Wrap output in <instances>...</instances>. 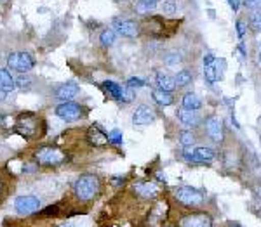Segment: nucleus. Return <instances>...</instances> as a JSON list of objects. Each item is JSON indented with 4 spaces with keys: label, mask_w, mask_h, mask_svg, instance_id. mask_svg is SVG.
<instances>
[{
    "label": "nucleus",
    "mask_w": 261,
    "mask_h": 227,
    "mask_svg": "<svg viewBox=\"0 0 261 227\" xmlns=\"http://www.w3.org/2000/svg\"><path fill=\"white\" fill-rule=\"evenodd\" d=\"M56 212H58V207H47L44 212V215H54Z\"/></svg>",
    "instance_id": "obj_36"
},
{
    "label": "nucleus",
    "mask_w": 261,
    "mask_h": 227,
    "mask_svg": "<svg viewBox=\"0 0 261 227\" xmlns=\"http://www.w3.org/2000/svg\"><path fill=\"white\" fill-rule=\"evenodd\" d=\"M155 121V111L146 104H141V106L136 108L133 115V123L136 127H145V125H150Z\"/></svg>",
    "instance_id": "obj_8"
},
{
    "label": "nucleus",
    "mask_w": 261,
    "mask_h": 227,
    "mask_svg": "<svg viewBox=\"0 0 261 227\" xmlns=\"http://www.w3.org/2000/svg\"><path fill=\"white\" fill-rule=\"evenodd\" d=\"M204 77H205V80H207L209 83H214L218 78H221V73L218 71L216 61L211 62V64H205L204 66Z\"/></svg>",
    "instance_id": "obj_22"
},
{
    "label": "nucleus",
    "mask_w": 261,
    "mask_h": 227,
    "mask_svg": "<svg viewBox=\"0 0 261 227\" xmlns=\"http://www.w3.org/2000/svg\"><path fill=\"white\" fill-rule=\"evenodd\" d=\"M99 42L105 45V47H110V45L115 44V30H105L99 35Z\"/></svg>",
    "instance_id": "obj_24"
},
{
    "label": "nucleus",
    "mask_w": 261,
    "mask_h": 227,
    "mask_svg": "<svg viewBox=\"0 0 261 227\" xmlns=\"http://www.w3.org/2000/svg\"><path fill=\"white\" fill-rule=\"evenodd\" d=\"M228 4L233 11H239V7H241V0H228Z\"/></svg>",
    "instance_id": "obj_35"
},
{
    "label": "nucleus",
    "mask_w": 261,
    "mask_h": 227,
    "mask_svg": "<svg viewBox=\"0 0 261 227\" xmlns=\"http://www.w3.org/2000/svg\"><path fill=\"white\" fill-rule=\"evenodd\" d=\"M87 141H89L92 146H96V148L110 142L107 134H105L99 127H96V125H92V127H89V130H87Z\"/></svg>",
    "instance_id": "obj_15"
},
{
    "label": "nucleus",
    "mask_w": 261,
    "mask_h": 227,
    "mask_svg": "<svg viewBox=\"0 0 261 227\" xmlns=\"http://www.w3.org/2000/svg\"><path fill=\"white\" fill-rule=\"evenodd\" d=\"M16 89V80L12 78V75L7 70L0 68V90L2 92H12Z\"/></svg>",
    "instance_id": "obj_17"
},
{
    "label": "nucleus",
    "mask_w": 261,
    "mask_h": 227,
    "mask_svg": "<svg viewBox=\"0 0 261 227\" xmlns=\"http://www.w3.org/2000/svg\"><path fill=\"white\" fill-rule=\"evenodd\" d=\"M7 66L11 70L18 71V73H28L35 66V59L32 57V54L28 52H11L7 56Z\"/></svg>",
    "instance_id": "obj_4"
},
{
    "label": "nucleus",
    "mask_w": 261,
    "mask_h": 227,
    "mask_svg": "<svg viewBox=\"0 0 261 227\" xmlns=\"http://www.w3.org/2000/svg\"><path fill=\"white\" fill-rule=\"evenodd\" d=\"M151 98L155 99L157 104H161V106H171V104L174 103V98H172L171 92L162 90V89H155L151 92Z\"/></svg>",
    "instance_id": "obj_18"
},
{
    "label": "nucleus",
    "mask_w": 261,
    "mask_h": 227,
    "mask_svg": "<svg viewBox=\"0 0 261 227\" xmlns=\"http://www.w3.org/2000/svg\"><path fill=\"white\" fill-rule=\"evenodd\" d=\"M178 120L181 121V125H185V127H188V128H193L200 123L199 113L192 111V109H185V108L178 109Z\"/></svg>",
    "instance_id": "obj_13"
},
{
    "label": "nucleus",
    "mask_w": 261,
    "mask_h": 227,
    "mask_svg": "<svg viewBox=\"0 0 261 227\" xmlns=\"http://www.w3.org/2000/svg\"><path fill=\"white\" fill-rule=\"evenodd\" d=\"M54 94H56V98L61 99V101H70L79 94V85L75 82H66V83H63V85L58 87Z\"/></svg>",
    "instance_id": "obj_14"
},
{
    "label": "nucleus",
    "mask_w": 261,
    "mask_h": 227,
    "mask_svg": "<svg viewBox=\"0 0 261 227\" xmlns=\"http://www.w3.org/2000/svg\"><path fill=\"white\" fill-rule=\"evenodd\" d=\"M258 62L261 64V49H259V52H258Z\"/></svg>",
    "instance_id": "obj_41"
},
{
    "label": "nucleus",
    "mask_w": 261,
    "mask_h": 227,
    "mask_svg": "<svg viewBox=\"0 0 261 227\" xmlns=\"http://www.w3.org/2000/svg\"><path fill=\"white\" fill-rule=\"evenodd\" d=\"M157 85H159V89L171 92L172 89H176V78L169 77V75L159 73L157 75Z\"/></svg>",
    "instance_id": "obj_21"
},
{
    "label": "nucleus",
    "mask_w": 261,
    "mask_h": 227,
    "mask_svg": "<svg viewBox=\"0 0 261 227\" xmlns=\"http://www.w3.org/2000/svg\"><path fill=\"white\" fill-rule=\"evenodd\" d=\"M179 227H213V220L207 213H190L181 218Z\"/></svg>",
    "instance_id": "obj_10"
},
{
    "label": "nucleus",
    "mask_w": 261,
    "mask_h": 227,
    "mask_svg": "<svg viewBox=\"0 0 261 227\" xmlns=\"http://www.w3.org/2000/svg\"><path fill=\"white\" fill-rule=\"evenodd\" d=\"M185 154L187 158H190L192 161H200V163H205V161H211V159L216 158V153L214 149L211 148H195V149H185Z\"/></svg>",
    "instance_id": "obj_12"
},
{
    "label": "nucleus",
    "mask_w": 261,
    "mask_h": 227,
    "mask_svg": "<svg viewBox=\"0 0 261 227\" xmlns=\"http://www.w3.org/2000/svg\"><path fill=\"white\" fill-rule=\"evenodd\" d=\"M192 80H193V75L190 70H181V71H178V75H176V87L190 85Z\"/></svg>",
    "instance_id": "obj_23"
},
{
    "label": "nucleus",
    "mask_w": 261,
    "mask_h": 227,
    "mask_svg": "<svg viewBox=\"0 0 261 227\" xmlns=\"http://www.w3.org/2000/svg\"><path fill=\"white\" fill-rule=\"evenodd\" d=\"M4 99H6V92L0 90V101H4Z\"/></svg>",
    "instance_id": "obj_40"
},
{
    "label": "nucleus",
    "mask_w": 261,
    "mask_h": 227,
    "mask_svg": "<svg viewBox=\"0 0 261 227\" xmlns=\"http://www.w3.org/2000/svg\"><path fill=\"white\" fill-rule=\"evenodd\" d=\"M113 30H117V33L122 37L133 39V37H136L140 33V26L133 19H115L113 21Z\"/></svg>",
    "instance_id": "obj_9"
},
{
    "label": "nucleus",
    "mask_w": 261,
    "mask_h": 227,
    "mask_svg": "<svg viewBox=\"0 0 261 227\" xmlns=\"http://www.w3.org/2000/svg\"><path fill=\"white\" fill-rule=\"evenodd\" d=\"M30 83H32V80L28 77H19L18 80H16V89L28 90V89H30Z\"/></svg>",
    "instance_id": "obj_29"
},
{
    "label": "nucleus",
    "mask_w": 261,
    "mask_h": 227,
    "mask_svg": "<svg viewBox=\"0 0 261 227\" xmlns=\"http://www.w3.org/2000/svg\"><path fill=\"white\" fill-rule=\"evenodd\" d=\"M56 116L63 121H77L82 116V108L77 103L63 101L60 106H56Z\"/></svg>",
    "instance_id": "obj_7"
},
{
    "label": "nucleus",
    "mask_w": 261,
    "mask_h": 227,
    "mask_svg": "<svg viewBox=\"0 0 261 227\" xmlns=\"http://www.w3.org/2000/svg\"><path fill=\"white\" fill-rule=\"evenodd\" d=\"M254 194H256V198H258V200L261 201V186H258L254 189Z\"/></svg>",
    "instance_id": "obj_39"
},
{
    "label": "nucleus",
    "mask_w": 261,
    "mask_h": 227,
    "mask_svg": "<svg viewBox=\"0 0 261 227\" xmlns=\"http://www.w3.org/2000/svg\"><path fill=\"white\" fill-rule=\"evenodd\" d=\"M112 184H113V186H120V184H124V179H120V177H113V179H112Z\"/></svg>",
    "instance_id": "obj_37"
},
{
    "label": "nucleus",
    "mask_w": 261,
    "mask_h": 227,
    "mask_svg": "<svg viewBox=\"0 0 261 227\" xmlns=\"http://www.w3.org/2000/svg\"><path fill=\"white\" fill-rule=\"evenodd\" d=\"M181 104H183L185 109H192V111H197V109L202 108V101L199 99V95L192 94V92H188V94L183 95V101H181Z\"/></svg>",
    "instance_id": "obj_19"
},
{
    "label": "nucleus",
    "mask_w": 261,
    "mask_h": 227,
    "mask_svg": "<svg viewBox=\"0 0 261 227\" xmlns=\"http://www.w3.org/2000/svg\"><path fill=\"white\" fill-rule=\"evenodd\" d=\"M249 24L254 31H261V11H256L254 14L251 16Z\"/></svg>",
    "instance_id": "obj_27"
},
{
    "label": "nucleus",
    "mask_w": 261,
    "mask_h": 227,
    "mask_svg": "<svg viewBox=\"0 0 261 227\" xmlns=\"http://www.w3.org/2000/svg\"><path fill=\"white\" fill-rule=\"evenodd\" d=\"M16 132L19 134L21 137L24 139H33L39 136V130H40V118L32 113H23V115L18 116L16 120Z\"/></svg>",
    "instance_id": "obj_2"
},
{
    "label": "nucleus",
    "mask_w": 261,
    "mask_h": 227,
    "mask_svg": "<svg viewBox=\"0 0 261 227\" xmlns=\"http://www.w3.org/2000/svg\"><path fill=\"white\" fill-rule=\"evenodd\" d=\"M40 208V200L33 194H23L18 196L14 201V210L19 215H32Z\"/></svg>",
    "instance_id": "obj_6"
},
{
    "label": "nucleus",
    "mask_w": 261,
    "mask_h": 227,
    "mask_svg": "<svg viewBox=\"0 0 261 227\" xmlns=\"http://www.w3.org/2000/svg\"><path fill=\"white\" fill-rule=\"evenodd\" d=\"M133 99H134V90L130 89V87L125 85V87H124V92H122L120 101H124V103H130Z\"/></svg>",
    "instance_id": "obj_32"
},
{
    "label": "nucleus",
    "mask_w": 261,
    "mask_h": 227,
    "mask_svg": "<svg viewBox=\"0 0 261 227\" xmlns=\"http://www.w3.org/2000/svg\"><path fill=\"white\" fill-rule=\"evenodd\" d=\"M99 192V179L92 174L81 175L73 184V194L81 201H91Z\"/></svg>",
    "instance_id": "obj_1"
},
{
    "label": "nucleus",
    "mask_w": 261,
    "mask_h": 227,
    "mask_svg": "<svg viewBox=\"0 0 261 227\" xmlns=\"http://www.w3.org/2000/svg\"><path fill=\"white\" fill-rule=\"evenodd\" d=\"M127 87H130V89H136V87H145V80H141V78H129L127 80Z\"/></svg>",
    "instance_id": "obj_33"
},
{
    "label": "nucleus",
    "mask_w": 261,
    "mask_h": 227,
    "mask_svg": "<svg viewBox=\"0 0 261 227\" xmlns=\"http://www.w3.org/2000/svg\"><path fill=\"white\" fill-rule=\"evenodd\" d=\"M164 62H166L167 66H176L178 62H181V56L178 52H169L166 57H164Z\"/></svg>",
    "instance_id": "obj_28"
},
{
    "label": "nucleus",
    "mask_w": 261,
    "mask_h": 227,
    "mask_svg": "<svg viewBox=\"0 0 261 227\" xmlns=\"http://www.w3.org/2000/svg\"><path fill=\"white\" fill-rule=\"evenodd\" d=\"M176 11H178V4H176V0H164V4H162V12H164V14L172 16Z\"/></svg>",
    "instance_id": "obj_26"
},
{
    "label": "nucleus",
    "mask_w": 261,
    "mask_h": 227,
    "mask_svg": "<svg viewBox=\"0 0 261 227\" xmlns=\"http://www.w3.org/2000/svg\"><path fill=\"white\" fill-rule=\"evenodd\" d=\"M228 227H241V225H239V224H230Z\"/></svg>",
    "instance_id": "obj_42"
},
{
    "label": "nucleus",
    "mask_w": 261,
    "mask_h": 227,
    "mask_svg": "<svg viewBox=\"0 0 261 227\" xmlns=\"http://www.w3.org/2000/svg\"><path fill=\"white\" fill-rule=\"evenodd\" d=\"M246 31H247V23H246V21H242V19H239L237 21V35L242 39V37L246 35Z\"/></svg>",
    "instance_id": "obj_34"
},
{
    "label": "nucleus",
    "mask_w": 261,
    "mask_h": 227,
    "mask_svg": "<svg viewBox=\"0 0 261 227\" xmlns=\"http://www.w3.org/2000/svg\"><path fill=\"white\" fill-rule=\"evenodd\" d=\"M205 132L211 137V141L214 142H221L223 141V123L218 116H209L205 120Z\"/></svg>",
    "instance_id": "obj_11"
},
{
    "label": "nucleus",
    "mask_w": 261,
    "mask_h": 227,
    "mask_svg": "<svg viewBox=\"0 0 261 227\" xmlns=\"http://www.w3.org/2000/svg\"><path fill=\"white\" fill-rule=\"evenodd\" d=\"M0 191H2V179H0Z\"/></svg>",
    "instance_id": "obj_43"
},
{
    "label": "nucleus",
    "mask_w": 261,
    "mask_h": 227,
    "mask_svg": "<svg viewBox=\"0 0 261 227\" xmlns=\"http://www.w3.org/2000/svg\"><path fill=\"white\" fill-rule=\"evenodd\" d=\"M103 89H105V92H107V94L110 95L112 99H117V101H120L122 92H124V87L119 85V83H115V82H105L103 83Z\"/></svg>",
    "instance_id": "obj_20"
},
{
    "label": "nucleus",
    "mask_w": 261,
    "mask_h": 227,
    "mask_svg": "<svg viewBox=\"0 0 261 227\" xmlns=\"http://www.w3.org/2000/svg\"><path fill=\"white\" fill-rule=\"evenodd\" d=\"M134 191L143 198H153L159 192V187L153 182H138L134 184Z\"/></svg>",
    "instance_id": "obj_16"
},
{
    "label": "nucleus",
    "mask_w": 261,
    "mask_h": 227,
    "mask_svg": "<svg viewBox=\"0 0 261 227\" xmlns=\"http://www.w3.org/2000/svg\"><path fill=\"white\" fill-rule=\"evenodd\" d=\"M108 141H110L112 144H122V132L120 130H112V132L108 134Z\"/></svg>",
    "instance_id": "obj_31"
},
{
    "label": "nucleus",
    "mask_w": 261,
    "mask_h": 227,
    "mask_svg": "<svg viewBox=\"0 0 261 227\" xmlns=\"http://www.w3.org/2000/svg\"><path fill=\"white\" fill-rule=\"evenodd\" d=\"M179 142L185 146V148L192 146L193 142H195V137H193L192 130H183V132H179Z\"/></svg>",
    "instance_id": "obj_25"
},
{
    "label": "nucleus",
    "mask_w": 261,
    "mask_h": 227,
    "mask_svg": "<svg viewBox=\"0 0 261 227\" xmlns=\"http://www.w3.org/2000/svg\"><path fill=\"white\" fill-rule=\"evenodd\" d=\"M174 196L181 205H185V207H199V205L204 203V194L195 187L183 186V187L176 189Z\"/></svg>",
    "instance_id": "obj_5"
},
{
    "label": "nucleus",
    "mask_w": 261,
    "mask_h": 227,
    "mask_svg": "<svg viewBox=\"0 0 261 227\" xmlns=\"http://www.w3.org/2000/svg\"><path fill=\"white\" fill-rule=\"evenodd\" d=\"M155 2H159V0H140V4H143V6H153Z\"/></svg>",
    "instance_id": "obj_38"
},
{
    "label": "nucleus",
    "mask_w": 261,
    "mask_h": 227,
    "mask_svg": "<svg viewBox=\"0 0 261 227\" xmlns=\"http://www.w3.org/2000/svg\"><path fill=\"white\" fill-rule=\"evenodd\" d=\"M244 7L246 9H249L252 12H256V11H261V0H244Z\"/></svg>",
    "instance_id": "obj_30"
},
{
    "label": "nucleus",
    "mask_w": 261,
    "mask_h": 227,
    "mask_svg": "<svg viewBox=\"0 0 261 227\" xmlns=\"http://www.w3.org/2000/svg\"><path fill=\"white\" fill-rule=\"evenodd\" d=\"M65 159L66 156L60 149L50 148V146H44V148H39L35 151V161L44 167H56L65 161Z\"/></svg>",
    "instance_id": "obj_3"
}]
</instances>
